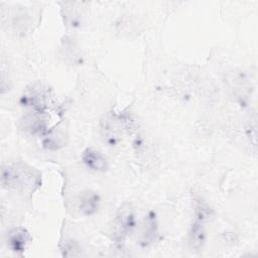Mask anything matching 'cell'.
I'll use <instances>...</instances> for the list:
<instances>
[{"instance_id": "6da1fadb", "label": "cell", "mask_w": 258, "mask_h": 258, "mask_svg": "<svg viewBox=\"0 0 258 258\" xmlns=\"http://www.w3.org/2000/svg\"><path fill=\"white\" fill-rule=\"evenodd\" d=\"M1 185L7 189L33 192L40 185V174L23 162L5 164L1 168Z\"/></svg>"}, {"instance_id": "7a4b0ae2", "label": "cell", "mask_w": 258, "mask_h": 258, "mask_svg": "<svg viewBox=\"0 0 258 258\" xmlns=\"http://www.w3.org/2000/svg\"><path fill=\"white\" fill-rule=\"evenodd\" d=\"M128 117H121L114 113L104 115L100 121L101 136L109 146L116 145L122 137L124 128L128 127Z\"/></svg>"}, {"instance_id": "3957f363", "label": "cell", "mask_w": 258, "mask_h": 258, "mask_svg": "<svg viewBox=\"0 0 258 258\" xmlns=\"http://www.w3.org/2000/svg\"><path fill=\"white\" fill-rule=\"evenodd\" d=\"M135 228V213L131 204L124 203L119 207L114 219L113 234L117 244L122 245L126 237Z\"/></svg>"}, {"instance_id": "277c9868", "label": "cell", "mask_w": 258, "mask_h": 258, "mask_svg": "<svg viewBox=\"0 0 258 258\" xmlns=\"http://www.w3.org/2000/svg\"><path fill=\"white\" fill-rule=\"evenodd\" d=\"M21 100L23 105L32 107L33 111L44 113L49 103L48 90L41 84H34L22 96Z\"/></svg>"}, {"instance_id": "5b68a950", "label": "cell", "mask_w": 258, "mask_h": 258, "mask_svg": "<svg viewBox=\"0 0 258 258\" xmlns=\"http://www.w3.org/2000/svg\"><path fill=\"white\" fill-rule=\"evenodd\" d=\"M20 128L31 135H42L47 132V122L44 113L33 111L25 114L19 122Z\"/></svg>"}, {"instance_id": "8992f818", "label": "cell", "mask_w": 258, "mask_h": 258, "mask_svg": "<svg viewBox=\"0 0 258 258\" xmlns=\"http://www.w3.org/2000/svg\"><path fill=\"white\" fill-rule=\"evenodd\" d=\"M31 240L32 238L27 230L21 227L10 230L6 236L7 246L12 252L16 254H22Z\"/></svg>"}, {"instance_id": "52a82bcc", "label": "cell", "mask_w": 258, "mask_h": 258, "mask_svg": "<svg viewBox=\"0 0 258 258\" xmlns=\"http://www.w3.org/2000/svg\"><path fill=\"white\" fill-rule=\"evenodd\" d=\"M158 237V227L155 216L153 213H149L143 220L140 228L138 243L142 247H147L153 244Z\"/></svg>"}, {"instance_id": "ba28073f", "label": "cell", "mask_w": 258, "mask_h": 258, "mask_svg": "<svg viewBox=\"0 0 258 258\" xmlns=\"http://www.w3.org/2000/svg\"><path fill=\"white\" fill-rule=\"evenodd\" d=\"M82 160L84 164L95 171H106L108 169L107 158L95 148H87L82 154Z\"/></svg>"}, {"instance_id": "9c48e42d", "label": "cell", "mask_w": 258, "mask_h": 258, "mask_svg": "<svg viewBox=\"0 0 258 258\" xmlns=\"http://www.w3.org/2000/svg\"><path fill=\"white\" fill-rule=\"evenodd\" d=\"M100 197L97 192L86 190L80 196L79 209L86 216H92L99 210Z\"/></svg>"}, {"instance_id": "30bf717a", "label": "cell", "mask_w": 258, "mask_h": 258, "mask_svg": "<svg viewBox=\"0 0 258 258\" xmlns=\"http://www.w3.org/2000/svg\"><path fill=\"white\" fill-rule=\"evenodd\" d=\"M204 221L195 219L189 233H188V244L191 249L201 250L206 241V231L204 227Z\"/></svg>"}, {"instance_id": "8fae6325", "label": "cell", "mask_w": 258, "mask_h": 258, "mask_svg": "<svg viewBox=\"0 0 258 258\" xmlns=\"http://www.w3.org/2000/svg\"><path fill=\"white\" fill-rule=\"evenodd\" d=\"M66 137L64 131L62 129H52L49 132H46V135L44 136L42 140L43 147L50 150H56L60 147H62L66 144Z\"/></svg>"}, {"instance_id": "7c38bea8", "label": "cell", "mask_w": 258, "mask_h": 258, "mask_svg": "<svg viewBox=\"0 0 258 258\" xmlns=\"http://www.w3.org/2000/svg\"><path fill=\"white\" fill-rule=\"evenodd\" d=\"M73 40L74 39L72 38H64V40L62 41V51L66 58L70 59V61L73 63H77L81 60V55L76 43Z\"/></svg>"}]
</instances>
